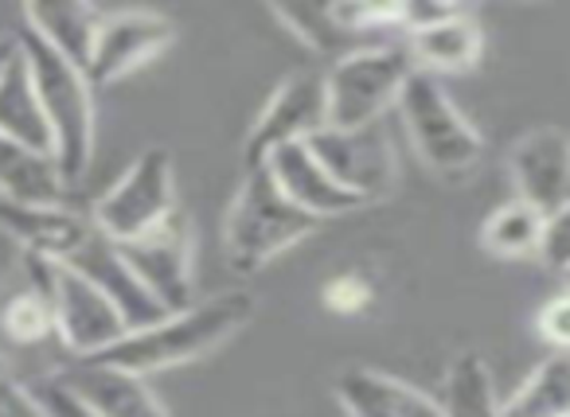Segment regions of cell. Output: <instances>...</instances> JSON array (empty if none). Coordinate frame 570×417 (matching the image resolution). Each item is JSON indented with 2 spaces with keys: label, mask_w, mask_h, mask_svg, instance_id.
<instances>
[{
  "label": "cell",
  "mask_w": 570,
  "mask_h": 417,
  "mask_svg": "<svg viewBox=\"0 0 570 417\" xmlns=\"http://www.w3.org/2000/svg\"><path fill=\"white\" fill-rule=\"evenodd\" d=\"M254 316V292L227 289L215 297L199 300V305L173 312L157 320L153 328L129 331L118 347L102 355V363H114L134 375H157V370L180 367L199 355L215 351L223 339H230L246 320Z\"/></svg>",
  "instance_id": "6da1fadb"
},
{
  "label": "cell",
  "mask_w": 570,
  "mask_h": 417,
  "mask_svg": "<svg viewBox=\"0 0 570 417\" xmlns=\"http://www.w3.org/2000/svg\"><path fill=\"white\" fill-rule=\"evenodd\" d=\"M321 219L294 203L282 188L274 183L266 165L246 168L243 188L230 199L227 222H223V250L238 277L258 274L262 266L309 238Z\"/></svg>",
  "instance_id": "7a4b0ae2"
},
{
  "label": "cell",
  "mask_w": 570,
  "mask_h": 417,
  "mask_svg": "<svg viewBox=\"0 0 570 417\" xmlns=\"http://www.w3.org/2000/svg\"><path fill=\"white\" fill-rule=\"evenodd\" d=\"M20 56L28 59L36 95L48 113L51 137H56V160L67 183H79L95 157V87H90L87 71L51 51L40 36L17 32Z\"/></svg>",
  "instance_id": "3957f363"
},
{
  "label": "cell",
  "mask_w": 570,
  "mask_h": 417,
  "mask_svg": "<svg viewBox=\"0 0 570 417\" xmlns=\"http://www.w3.org/2000/svg\"><path fill=\"white\" fill-rule=\"evenodd\" d=\"M399 113L414 152L430 172L442 180H465L469 172H476V165L484 160V141L473 121L453 106L438 75L414 71L399 98Z\"/></svg>",
  "instance_id": "277c9868"
},
{
  "label": "cell",
  "mask_w": 570,
  "mask_h": 417,
  "mask_svg": "<svg viewBox=\"0 0 570 417\" xmlns=\"http://www.w3.org/2000/svg\"><path fill=\"white\" fill-rule=\"evenodd\" d=\"M414 59L406 43H367L325 71L328 79V126L360 129L383 121L399 106L406 82L414 79Z\"/></svg>",
  "instance_id": "5b68a950"
},
{
  "label": "cell",
  "mask_w": 570,
  "mask_h": 417,
  "mask_svg": "<svg viewBox=\"0 0 570 417\" xmlns=\"http://www.w3.org/2000/svg\"><path fill=\"white\" fill-rule=\"evenodd\" d=\"M173 211H180L173 152L157 145V149H145L121 180H114V188L95 203L90 222L114 242H134L153 227H160Z\"/></svg>",
  "instance_id": "8992f818"
},
{
  "label": "cell",
  "mask_w": 570,
  "mask_h": 417,
  "mask_svg": "<svg viewBox=\"0 0 570 417\" xmlns=\"http://www.w3.org/2000/svg\"><path fill=\"white\" fill-rule=\"evenodd\" d=\"M48 289L51 308H56L59 344L75 359H102L110 347H118L129 336L126 316L114 308V300L95 281L75 274L71 266L48 261Z\"/></svg>",
  "instance_id": "52a82bcc"
},
{
  "label": "cell",
  "mask_w": 570,
  "mask_h": 417,
  "mask_svg": "<svg viewBox=\"0 0 570 417\" xmlns=\"http://www.w3.org/2000/svg\"><path fill=\"white\" fill-rule=\"evenodd\" d=\"M321 129H328V79L317 67H305L289 75L258 113L246 141V168L266 165L285 145H309Z\"/></svg>",
  "instance_id": "ba28073f"
},
{
  "label": "cell",
  "mask_w": 570,
  "mask_h": 417,
  "mask_svg": "<svg viewBox=\"0 0 570 417\" xmlns=\"http://www.w3.org/2000/svg\"><path fill=\"white\" fill-rule=\"evenodd\" d=\"M313 157L360 199V203H375V199L391 196L399 183V152L391 141L387 126L375 121V126L360 129H321L309 141Z\"/></svg>",
  "instance_id": "9c48e42d"
},
{
  "label": "cell",
  "mask_w": 570,
  "mask_h": 417,
  "mask_svg": "<svg viewBox=\"0 0 570 417\" xmlns=\"http://www.w3.org/2000/svg\"><path fill=\"white\" fill-rule=\"evenodd\" d=\"M121 258L137 274V281L157 297L168 316L191 308V261H196V230L184 211H173L160 227L134 242H118Z\"/></svg>",
  "instance_id": "30bf717a"
},
{
  "label": "cell",
  "mask_w": 570,
  "mask_h": 417,
  "mask_svg": "<svg viewBox=\"0 0 570 417\" xmlns=\"http://www.w3.org/2000/svg\"><path fill=\"white\" fill-rule=\"evenodd\" d=\"M173 40L176 24L160 12H102L95 56L87 67L90 87H110V82L141 71L160 51L173 48Z\"/></svg>",
  "instance_id": "8fae6325"
},
{
  "label": "cell",
  "mask_w": 570,
  "mask_h": 417,
  "mask_svg": "<svg viewBox=\"0 0 570 417\" xmlns=\"http://www.w3.org/2000/svg\"><path fill=\"white\" fill-rule=\"evenodd\" d=\"M515 199L543 211L547 219L570 203V137L554 126H539L523 133L508 152Z\"/></svg>",
  "instance_id": "7c38bea8"
},
{
  "label": "cell",
  "mask_w": 570,
  "mask_h": 417,
  "mask_svg": "<svg viewBox=\"0 0 570 417\" xmlns=\"http://www.w3.org/2000/svg\"><path fill=\"white\" fill-rule=\"evenodd\" d=\"M63 266H71L75 274H82L87 281H95L98 289L114 300V308L126 316L129 331L153 328V324L168 316L165 308L157 305V297L137 281L129 261L121 258V246L114 242V238H106L102 230H90V235L79 242V250H75Z\"/></svg>",
  "instance_id": "4fadbf2b"
},
{
  "label": "cell",
  "mask_w": 570,
  "mask_h": 417,
  "mask_svg": "<svg viewBox=\"0 0 570 417\" xmlns=\"http://www.w3.org/2000/svg\"><path fill=\"white\" fill-rule=\"evenodd\" d=\"M24 277L0 289V351H40V347L59 344L56 308H51L48 289V258L24 254ZM63 347V344H59Z\"/></svg>",
  "instance_id": "5bb4252c"
},
{
  "label": "cell",
  "mask_w": 570,
  "mask_h": 417,
  "mask_svg": "<svg viewBox=\"0 0 570 417\" xmlns=\"http://www.w3.org/2000/svg\"><path fill=\"white\" fill-rule=\"evenodd\" d=\"M59 378L79 394L87 406H95L102 417H168L145 375L121 370L102 359H75L59 367Z\"/></svg>",
  "instance_id": "9a60e30c"
},
{
  "label": "cell",
  "mask_w": 570,
  "mask_h": 417,
  "mask_svg": "<svg viewBox=\"0 0 570 417\" xmlns=\"http://www.w3.org/2000/svg\"><path fill=\"white\" fill-rule=\"evenodd\" d=\"M274 183L294 199L302 211H309L313 219H341V215L360 211V199L313 157L309 145H285L266 160Z\"/></svg>",
  "instance_id": "2e32d148"
},
{
  "label": "cell",
  "mask_w": 570,
  "mask_h": 417,
  "mask_svg": "<svg viewBox=\"0 0 570 417\" xmlns=\"http://www.w3.org/2000/svg\"><path fill=\"white\" fill-rule=\"evenodd\" d=\"M348 417H442V398L372 367H348L333 386Z\"/></svg>",
  "instance_id": "e0dca14e"
},
{
  "label": "cell",
  "mask_w": 570,
  "mask_h": 417,
  "mask_svg": "<svg viewBox=\"0 0 570 417\" xmlns=\"http://www.w3.org/2000/svg\"><path fill=\"white\" fill-rule=\"evenodd\" d=\"M0 230L17 238L32 258L67 261L79 250L82 238L95 230V222L67 211L63 203H9V199H0Z\"/></svg>",
  "instance_id": "ac0fdd59"
},
{
  "label": "cell",
  "mask_w": 570,
  "mask_h": 417,
  "mask_svg": "<svg viewBox=\"0 0 570 417\" xmlns=\"http://www.w3.org/2000/svg\"><path fill=\"white\" fill-rule=\"evenodd\" d=\"M403 43L411 51L414 67L426 75L473 71L484 56V32L469 9L453 12L450 20H438V24L422 28V32H411Z\"/></svg>",
  "instance_id": "d6986e66"
},
{
  "label": "cell",
  "mask_w": 570,
  "mask_h": 417,
  "mask_svg": "<svg viewBox=\"0 0 570 417\" xmlns=\"http://www.w3.org/2000/svg\"><path fill=\"white\" fill-rule=\"evenodd\" d=\"M71 183L59 172V160L0 133V199L9 203H63Z\"/></svg>",
  "instance_id": "ffe728a7"
},
{
  "label": "cell",
  "mask_w": 570,
  "mask_h": 417,
  "mask_svg": "<svg viewBox=\"0 0 570 417\" xmlns=\"http://www.w3.org/2000/svg\"><path fill=\"white\" fill-rule=\"evenodd\" d=\"M24 28L32 36H40L51 51H59L63 59H71L75 67L87 71L90 56H95L98 28H102V12L90 4H28L24 9Z\"/></svg>",
  "instance_id": "44dd1931"
},
{
  "label": "cell",
  "mask_w": 570,
  "mask_h": 417,
  "mask_svg": "<svg viewBox=\"0 0 570 417\" xmlns=\"http://www.w3.org/2000/svg\"><path fill=\"white\" fill-rule=\"evenodd\" d=\"M0 133L36 152L56 157V137H51L48 113H43V102L36 95V82L24 56H17V63L0 79Z\"/></svg>",
  "instance_id": "7402d4cb"
},
{
  "label": "cell",
  "mask_w": 570,
  "mask_h": 417,
  "mask_svg": "<svg viewBox=\"0 0 570 417\" xmlns=\"http://www.w3.org/2000/svg\"><path fill=\"white\" fill-rule=\"evenodd\" d=\"M274 17L282 20L297 40L309 43L317 56L333 59V63H341V59L352 56V51L367 48L364 36H356L348 24H344L336 4H277Z\"/></svg>",
  "instance_id": "603a6c76"
},
{
  "label": "cell",
  "mask_w": 570,
  "mask_h": 417,
  "mask_svg": "<svg viewBox=\"0 0 570 417\" xmlns=\"http://www.w3.org/2000/svg\"><path fill=\"white\" fill-rule=\"evenodd\" d=\"M547 235V215L523 199H508L484 219L481 246L492 258H539Z\"/></svg>",
  "instance_id": "cb8c5ba5"
},
{
  "label": "cell",
  "mask_w": 570,
  "mask_h": 417,
  "mask_svg": "<svg viewBox=\"0 0 570 417\" xmlns=\"http://www.w3.org/2000/svg\"><path fill=\"white\" fill-rule=\"evenodd\" d=\"M442 417H504V401L497 398V383L481 355L465 351L450 363L442 390Z\"/></svg>",
  "instance_id": "d4e9b609"
},
{
  "label": "cell",
  "mask_w": 570,
  "mask_h": 417,
  "mask_svg": "<svg viewBox=\"0 0 570 417\" xmlns=\"http://www.w3.org/2000/svg\"><path fill=\"white\" fill-rule=\"evenodd\" d=\"M504 417H570V355H547L504 401Z\"/></svg>",
  "instance_id": "484cf974"
},
{
  "label": "cell",
  "mask_w": 570,
  "mask_h": 417,
  "mask_svg": "<svg viewBox=\"0 0 570 417\" xmlns=\"http://www.w3.org/2000/svg\"><path fill=\"white\" fill-rule=\"evenodd\" d=\"M28 390H32V398H36V406H40L43 417H102L95 406H87V401H82L59 375L36 378V383H28Z\"/></svg>",
  "instance_id": "4316f807"
},
{
  "label": "cell",
  "mask_w": 570,
  "mask_h": 417,
  "mask_svg": "<svg viewBox=\"0 0 570 417\" xmlns=\"http://www.w3.org/2000/svg\"><path fill=\"white\" fill-rule=\"evenodd\" d=\"M535 331L554 347L559 355H570V292L562 289L559 297H551L535 316Z\"/></svg>",
  "instance_id": "83f0119b"
},
{
  "label": "cell",
  "mask_w": 570,
  "mask_h": 417,
  "mask_svg": "<svg viewBox=\"0 0 570 417\" xmlns=\"http://www.w3.org/2000/svg\"><path fill=\"white\" fill-rule=\"evenodd\" d=\"M539 258H543L551 269H559V274H567L570 269V203L562 207L559 215L547 219V235H543V250H539Z\"/></svg>",
  "instance_id": "f1b7e54d"
},
{
  "label": "cell",
  "mask_w": 570,
  "mask_h": 417,
  "mask_svg": "<svg viewBox=\"0 0 570 417\" xmlns=\"http://www.w3.org/2000/svg\"><path fill=\"white\" fill-rule=\"evenodd\" d=\"M0 417H43L28 383H20L4 363H0Z\"/></svg>",
  "instance_id": "f546056e"
},
{
  "label": "cell",
  "mask_w": 570,
  "mask_h": 417,
  "mask_svg": "<svg viewBox=\"0 0 570 417\" xmlns=\"http://www.w3.org/2000/svg\"><path fill=\"white\" fill-rule=\"evenodd\" d=\"M325 300H328V308L352 316V312H360L367 300H372V289H367L360 277H333V281H328V289H325Z\"/></svg>",
  "instance_id": "4dcf8cb0"
},
{
  "label": "cell",
  "mask_w": 570,
  "mask_h": 417,
  "mask_svg": "<svg viewBox=\"0 0 570 417\" xmlns=\"http://www.w3.org/2000/svg\"><path fill=\"white\" fill-rule=\"evenodd\" d=\"M17 56H20V40H17V36H0V79H4V71L17 63Z\"/></svg>",
  "instance_id": "1f68e13d"
},
{
  "label": "cell",
  "mask_w": 570,
  "mask_h": 417,
  "mask_svg": "<svg viewBox=\"0 0 570 417\" xmlns=\"http://www.w3.org/2000/svg\"><path fill=\"white\" fill-rule=\"evenodd\" d=\"M562 285H567V292H570V269H567V274H562Z\"/></svg>",
  "instance_id": "d6a6232c"
}]
</instances>
